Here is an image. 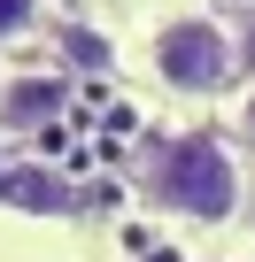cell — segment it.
<instances>
[{"label":"cell","mask_w":255,"mask_h":262,"mask_svg":"<svg viewBox=\"0 0 255 262\" xmlns=\"http://www.w3.org/2000/svg\"><path fill=\"white\" fill-rule=\"evenodd\" d=\"M147 201L170 216H193V224H224L240 208V162L217 139H170L147 170Z\"/></svg>","instance_id":"cell-1"},{"label":"cell","mask_w":255,"mask_h":262,"mask_svg":"<svg viewBox=\"0 0 255 262\" xmlns=\"http://www.w3.org/2000/svg\"><path fill=\"white\" fill-rule=\"evenodd\" d=\"M147 62H155V77H163L170 93H217L240 54H232V31H224L217 16H170V24L155 31Z\"/></svg>","instance_id":"cell-2"},{"label":"cell","mask_w":255,"mask_h":262,"mask_svg":"<svg viewBox=\"0 0 255 262\" xmlns=\"http://www.w3.org/2000/svg\"><path fill=\"white\" fill-rule=\"evenodd\" d=\"M70 108V77H8L0 85V131L8 139H31V131L62 123Z\"/></svg>","instance_id":"cell-3"},{"label":"cell","mask_w":255,"mask_h":262,"mask_svg":"<svg viewBox=\"0 0 255 262\" xmlns=\"http://www.w3.org/2000/svg\"><path fill=\"white\" fill-rule=\"evenodd\" d=\"M39 24V0H0V39H31Z\"/></svg>","instance_id":"cell-4"},{"label":"cell","mask_w":255,"mask_h":262,"mask_svg":"<svg viewBox=\"0 0 255 262\" xmlns=\"http://www.w3.org/2000/svg\"><path fill=\"white\" fill-rule=\"evenodd\" d=\"M62 47H70V54H77L85 70H101V62H108V47H101L93 31H62Z\"/></svg>","instance_id":"cell-5"},{"label":"cell","mask_w":255,"mask_h":262,"mask_svg":"<svg viewBox=\"0 0 255 262\" xmlns=\"http://www.w3.org/2000/svg\"><path fill=\"white\" fill-rule=\"evenodd\" d=\"M240 131H247V139H255V93L240 100Z\"/></svg>","instance_id":"cell-6"}]
</instances>
